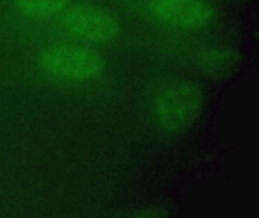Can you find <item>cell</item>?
<instances>
[{"instance_id":"obj_1","label":"cell","mask_w":259,"mask_h":218,"mask_svg":"<svg viewBox=\"0 0 259 218\" xmlns=\"http://www.w3.org/2000/svg\"><path fill=\"white\" fill-rule=\"evenodd\" d=\"M36 67L47 79L80 86L100 79L106 68L105 58L88 44L77 41H58L41 47Z\"/></svg>"},{"instance_id":"obj_2","label":"cell","mask_w":259,"mask_h":218,"mask_svg":"<svg viewBox=\"0 0 259 218\" xmlns=\"http://www.w3.org/2000/svg\"><path fill=\"white\" fill-rule=\"evenodd\" d=\"M205 108L203 90L187 80H176L161 86L152 97L150 117L165 132H179L191 126Z\"/></svg>"},{"instance_id":"obj_3","label":"cell","mask_w":259,"mask_h":218,"mask_svg":"<svg viewBox=\"0 0 259 218\" xmlns=\"http://www.w3.org/2000/svg\"><path fill=\"white\" fill-rule=\"evenodd\" d=\"M58 20L68 36L88 46L109 44L121 30L118 18L109 9L88 2L70 3Z\"/></svg>"},{"instance_id":"obj_4","label":"cell","mask_w":259,"mask_h":218,"mask_svg":"<svg viewBox=\"0 0 259 218\" xmlns=\"http://www.w3.org/2000/svg\"><path fill=\"white\" fill-rule=\"evenodd\" d=\"M143 8L150 20L176 30H200L215 20V9L205 0H144Z\"/></svg>"},{"instance_id":"obj_5","label":"cell","mask_w":259,"mask_h":218,"mask_svg":"<svg viewBox=\"0 0 259 218\" xmlns=\"http://www.w3.org/2000/svg\"><path fill=\"white\" fill-rule=\"evenodd\" d=\"M240 56L237 50L228 46H214L200 52L197 64L202 71L208 76L225 77L232 74L237 70Z\"/></svg>"},{"instance_id":"obj_6","label":"cell","mask_w":259,"mask_h":218,"mask_svg":"<svg viewBox=\"0 0 259 218\" xmlns=\"http://www.w3.org/2000/svg\"><path fill=\"white\" fill-rule=\"evenodd\" d=\"M18 15L32 21L58 18L71 0H11Z\"/></svg>"},{"instance_id":"obj_7","label":"cell","mask_w":259,"mask_h":218,"mask_svg":"<svg viewBox=\"0 0 259 218\" xmlns=\"http://www.w3.org/2000/svg\"><path fill=\"white\" fill-rule=\"evenodd\" d=\"M170 212L168 211H165L164 208H161V206H150V208H144V209H141V211H137V215H140V217H165V215H168Z\"/></svg>"}]
</instances>
